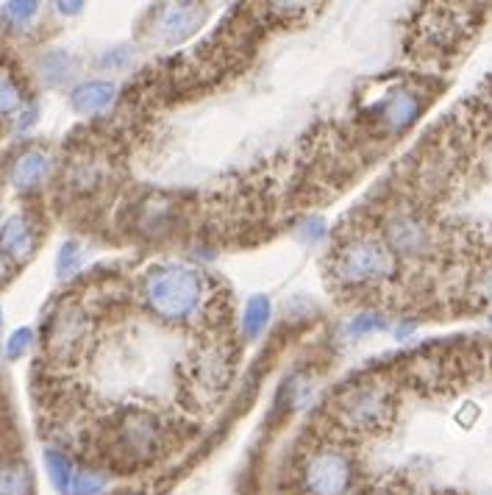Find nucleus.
<instances>
[{
    "label": "nucleus",
    "instance_id": "4468645a",
    "mask_svg": "<svg viewBox=\"0 0 492 495\" xmlns=\"http://www.w3.org/2000/svg\"><path fill=\"white\" fill-rule=\"evenodd\" d=\"M34 242L36 240L26 217H12L4 226V232H0V251L17 262H26L34 253Z\"/></svg>",
    "mask_w": 492,
    "mask_h": 495
},
{
    "label": "nucleus",
    "instance_id": "0eeeda50",
    "mask_svg": "<svg viewBox=\"0 0 492 495\" xmlns=\"http://www.w3.org/2000/svg\"><path fill=\"white\" fill-rule=\"evenodd\" d=\"M231 348L220 340H206L190 359V384L200 398H217L231 381Z\"/></svg>",
    "mask_w": 492,
    "mask_h": 495
},
{
    "label": "nucleus",
    "instance_id": "2eb2a0df",
    "mask_svg": "<svg viewBox=\"0 0 492 495\" xmlns=\"http://www.w3.org/2000/svg\"><path fill=\"white\" fill-rule=\"evenodd\" d=\"M139 217H142V232L145 234H164V232H173L179 209L168 198L156 195V198H148L142 203Z\"/></svg>",
    "mask_w": 492,
    "mask_h": 495
},
{
    "label": "nucleus",
    "instance_id": "6e6552de",
    "mask_svg": "<svg viewBox=\"0 0 492 495\" xmlns=\"http://www.w3.org/2000/svg\"><path fill=\"white\" fill-rule=\"evenodd\" d=\"M92 337V317L81 304H65L47 325V351L56 356L78 354Z\"/></svg>",
    "mask_w": 492,
    "mask_h": 495
},
{
    "label": "nucleus",
    "instance_id": "c756f323",
    "mask_svg": "<svg viewBox=\"0 0 492 495\" xmlns=\"http://www.w3.org/2000/svg\"><path fill=\"white\" fill-rule=\"evenodd\" d=\"M487 106H489V112H492V95L487 98Z\"/></svg>",
    "mask_w": 492,
    "mask_h": 495
},
{
    "label": "nucleus",
    "instance_id": "7ed1b4c3",
    "mask_svg": "<svg viewBox=\"0 0 492 495\" xmlns=\"http://www.w3.org/2000/svg\"><path fill=\"white\" fill-rule=\"evenodd\" d=\"M398 259L373 232H351L332 256V279L345 290H373L395 279Z\"/></svg>",
    "mask_w": 492,
    "mask_h": 495
},
{
    "label": "nucleus",
    "instance_id": "423d86ee",
    "mask_svg": "<svg viewBox=\"0 0 492 495\" xmlns=\"http://www.w3.org/2000/svg\"><path fill=\"white\" fill-rule=\"evenodd\" d=\"M378 237L395 253V259H428L440 234L431 226V220L415 206H395L381 217Z\"/></svg>",
    "mask_w": 492,
    "mask_h": 495
},
{
    "label": "nucleus",
    "instance_id": "9b49d317",
    "mask_svg": "<svg viewBox=\"0 0 492 495\" xmlns=\"http://www.w3.org/2000/svg\"><path fill=\"white\" fill-rule=\"evenodd\" d=\"M203 23H206V6L176 4V6L161 9V15L156 20V31H159L161 42H181V39L192 36Z\"/></svg>",
    "mask_w": 492,
    "mask_h": 495
},
{
    "label": "nucleus",
    "instance_id": "39448f33",
    "mask_svg": "<svg viewBox=\"0 0 492 495\" xmlns=\"http://www.w3.org/2000/svg\"><path fill=\"white\" fill-rule=\"evenodd\" d=\"M168 439L164 420L150 409H123L106 434V459L115 468H139L156 459Z\"/></svg>",
    "mask_w": 492,
    "mask_h": 495
},
{
    "label": "nucleus",
    "instance_id": "1a4fd4ad",
    "mask_svg": "<svg viewBox=\"0 0 492 495\" xmlns=\"http://www.w3.org/2000/svg\"><path fill=\"white\" fill-rule=\"evenodd\" d=\"M423 112V98L409 89V87H398L393 89L378 106V126L387 134H404Z\"/></svg>",
    "mask_w": 492,
    "mask_h": 495
},
{
    "label": "nucleus",
    "instance_id": "9d476101",
    "mask_svg": "<svg viewBox=\"0 0 492 495\" xmlns=\"http://www.w3.org/2000/svg\"><path fill=\"white\" fill-rule=\"evenodd\" d=\"M465 34L462 26V12L451 9V6H431L428 12H423L420 17V36L423 42H428L431 47L448 50L459 42V36Z\"/></svg>",
    "mask_w": 492,
    "mask_h": 495
},
{
    "label": "nucleus",
    "instance_id": "4be33fe9",
    "mask_svg": "<svg viewBox=\"0 0 492 495\" xmlns=\"http://www.w3.org/2000/svg\"><path fill=\"white\" fill-rule=\"evenodd\" d=\"M42 73L47 81L59 84L70 76V59L65 57V53H50V57L42 59Z\"/></svg>",
    "mask_w": 492,
    "mask_h": 495
},
{
    "label": "nucleus",
    "instance_id": "20e7f679",
    "mask_svg": "<svg viewBox=\"0 0 492 495\" xmlns=\"http://www.w3.org/2000/svg\"><path fill=\"white\" fill-rule=\"evenodd\" d=\"M298 495H356L359 462L337 437H323L301 454L295 468Z\"/></svg>",
    "mask_w": 492,
    "mask_h": 495
},
{
    "label": "nucleus",
    "instance_id": "412c9836",
    "mask_svg": "<svg viewBox=\"0 0 492 495\" xmlns=\"http://www.w3.org/2000/svg\"><path fill=\"white\" fill-rule=\"evenodd\" d=\"M81 262H84V253H81L78 242L70 240V242L62 245V251L56 256V273H59L62 279H70V276H76V273H78Z\"/></svg>",
    "mask_w": 492,
    "mask_h": 495
},
{
    "label": "nucleus",
    "instance_id": "5701e85b",
    "mask_svg": "<svg viewBox=\"0 0 492 495\" xmlns=\"http://www.w3.org/2000/svg\"><path fill=\"white\" fill-rule=\"evenodd\" d=\"M470 293H473V298H478V304L492 306V262L484 264V267L476 273V276H473Z\"/></svg>",
    "mask_w": 492,
    "mask_h": 495
},
{
    "label": "nucleus",
    "instance_id": "f257e3e1",
    "mask_svg": "<svg viewBox=\"0 0 492 495\" xmlns=\"http://www.w3.org/2000/svg\"><path fill=\"white\" fill-rule=\"evenodd\" d=\"M139 298H142V306L159 323L179 325V328L195 325L211 306L206 276L198 267L181 264V262L150 267L142 276Z\"/></svg>",
    "mask_w": 492,
    "mask_h": 495
},
{
    "label": "nucleus",
    "instance_id": "a878e982",
    "mask_svg": "<svg viewBox=\"0 0 492 495\" xmlns=\"http://www.w3.org/2000/svg\"><path fill=\"white\" fill-rule=\"evenodd\" d=\"M36 9H39V4H34V0H17V4L6 6V17L15 26H28L36 17Z\"/></svg>",
    "mask_w": 492,
    "mask_h": 495
},
{
    "label": "nucleus",
    "instance_id": "b1692460",
    "mask_svg": "<svg viewBox=\"0 0 492 495\" xmlns=\"http://www.w3.org/2000/svg\"><path fill=\"white\" fill-rule=\"evenodd\" d=\"M20 103H23V98H20L17 84L9 76H0V115H15Z\"/></svg>",
    "mask_w": 492,
    "mask_h": 495
},
{
    "label": "nucleus",
    "instance_id": "393cba45",
    "mask_svg": "<svg viewBox=\"0 0 492 495\" xmlns=\"http://www.w3.org/2000/svg\"><path fill=\"white\" fill-rule=\"evenodd\" d=\"M384 325L387 323H384V317H381L378 312H364V315H359V317H354L348 323V335L362 337V335H370V332H381Z\"/></svg>",
    "mask_w": 492,
    "mask_h": 495
},
{
    "label": "nucleus",
    "instance_id": "c85d7f7f",
    "mask_svg": "<svg viewBox=\"0 0 492 495\" xmlns=\"http://www.w3.org/2000/svg\"><path fill=\"white\" fill-rule=\"evenodd\" d=\"M81 9V4H59V12H65V15H76Z\"/></svg>",
    "mask_w": 492,
    "mask_h": 495
},
{
    "label": "nucleus",
    "instance_id": "dca6fc26",
    "mask_svg": "<svg viewBox=\"0 0 492 495\" xmlns=\"http://www.w3.org/2000/svg\"><path fill=\"white\" fill-rule=\"evenodd\" d=\"M47 170H50L47 153H42V150H28V153H23V156L15 161L12 184H15L17 190H31V187H36V184L47 176Z\"/></svg>",
    "mask_w": 492,
    "mask_h": 495
},
{
    "label": "nucleus",
    "instance_id": "a211bd4d",
    "mask_svg": "<svg viewBox=\"0 0 492 495\" xmlns=\"http://www.w3.org/2000/svg\"><path fill=\"white\" fill-rule=\"evenodd\" d=\"M34 479L23 462H0V495H31Z\"/></svg>",
    "mask_w": 492,
    "mask_h": 495
},
{
    "label": "nucleus",
    "instance_id": "f03ea898",
    "mask_svg": "<svg viewBox=\"0 0 492 495\" xmlns=\"http://www.w3.org/2000/svg\"><path fill=\"white\" fill-rule=\"evenodd\" d=\"M395 390L387 378L362 376L348 381L328 401V420L345 437H373L395 420Z\"/></svg>",
    "mask_w": 492,
    "mask_h": 495
},
{
    "label": "nucleus",
    "instance_id": "bb28decb",
    "mask_svg": "<svg viewBox=\"0 0 492 495\" xmlns=\"http://www.w3.org/2000/svg\"><path fill=\"white\" fill-rule=\"evenodd\" d=\"M31 340H34L31 328H17V332H15V335L9 337V343H6V356H9V359H20V356L28 351Z\"/></svg>",
    "mask_w": 492,
    "mask_h": 495
},
{
    "label": "nucleus",
    "instance_id": "f3484780",
    "mask_svg": "<svg viewBox=\"0 0 492 495\" xmlns=\"http://www.w3.org/2000/svg\"><path fill=\"white\" fill-rule=\"evenodd\" d=\"M272 320V306H270V298L264 295H253L245 309H242V335L248 340H259L264 332H267V325Z\"/></svg>",
    "mask_w": 492,
    "mask_h": 495
},
{
    "label": "nucleus",
    "instance_id": "f8f14e48",
    "mask_svg": "<svg viewBox=\"0 0 492 495\" xmlns=\"http://www.w3.org/2000/svg\"><path fill=\"white\" fill-rule=\"evenodd\" d=\"M451 173H454V164L443 150H434L428 153L420 164H417V173H415V184L434 195V192H443L451 184Z\"/></svg>",
    "mask_w": 492,
    "mask_h": 495
},
{
    "label": "nucleus",
    "instance_id": "6ab92c4d",
    "mask_svg": "<svg viewBox=\"0 0 492 495\" xmlns=\"http://www.w3.org/2000/svg\"><path fill=\"white\" fill-rule=\"evenodd\" d=\"M45 468L50 473V481L59 492H67L70 495V487H73V476H76V468L73 462L67 459V454L56 451V449H47L45 454Z\"/></svg>",
    "mask_w": 492,
    "mask_h": 495
},
{
    "label": "nucleus",
    "instance_id": "aec40b11",
    "mask_svg": "<svg viewBox=\"0 0 492 495\" xmlns=\"http://www.w3.org/2000/svg\"><path fill=\"white\" fill-rule=\"evenodd\" d=\"M106 484H108V476H106L103 470L81 468V470H76V476H73L70 495H103Z\"/></svg>",
    "mask_w": 492,
    "mask_h": 495
},
{
    "label": "nucleus",
    "instance_id": "ddd939ff",
    "mask_svg": "<svg viewBox=\"0 0 492 495\" xmlns=\"http://www.w3.org/2000/svg\"><path fill=\"white\" fill-rule=\"evenodd\" d=\"M118 87L112 81H87L73 92V108L78 115H97L112 106Z\"/></svg>",
    "mask_w": 492,
    "mask_h": 495
},
{
    "label": "nucleus",
    "instance_id": "cd10ccee",
    "mask_svg": "<svg viewBox=\"0 0 492 495\" xmlns=\"http://www.w3.org/2000/svg\"><path fill=\"white\" fill-rule=\"evenodd\" d=\"M309 9H312V6H306V4H272V6H267L270 15H279L282 20H284V17L301 20V17H306Z\"/></svg>",
    "mask_w": 492,
    "mask_h": 495
}]
</instances>
